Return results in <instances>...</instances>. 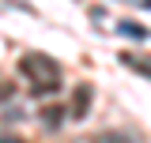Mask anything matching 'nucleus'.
Returning <instances> with one entry per match:
<instances>
[{
	"instance_id": "nucleus-2",
	"label": "nucleus",
	"mask_w": 151,
	"mask_h": 143,
	"mask_svg": "<svg viewBox=\"0 0 151 143\" xmlns=\"http://www.w3.org/2000/svg\"><path fill=\"white\" fill-rule=\"evenodd\" d=\"M91 98H94V87L91 83H79L76 94H72V106H68V117H72V121H83V117L91 113Z\"/></svg>"
},
{
	"instance_id": "nucleus-5",
	"label": "nucleus",
	"mask_w": 151,
	"mask_h": 143,
	"mask_svg": "<svg viewBox=\"0 0 151 143\" xmlns=\"http://www.w3.org/2000/svg\"><path fill=\"white\" fill-rule=\"evenodd\" d=\"M121 34H129V38H151V30L140 26V23H129V19H125V23H121Z\"/></svg>"
},
{
	"instance_id": "nucleus-3",
	"label": "nucleus",
	"mask_w": 151,
	"mask_h": 143,
	"mask_svg": "<svg viewBox=\"0 0 151 143\" xmlns=\"http://www.w3.org/2000/svg\"><path fill=\"white\" fill-rule=\"evenodd\" d=\"M91 143H140L136 136H129V132H98Z\"/></svg>"
},
{
	"instance_id": "nucleus-7",
	"label": "nucleus",
	"mask_w": 151,
	"mask_h": 143,
	"mask_svg": "<svg viewBox=\"0 0 151 143\" xmlns=\"http://www.w3.org/2000/svg\"><path fill=\"white\" fill-rule=\"evenodd\" d=\"M0 143H23V139H19L15 132H4V136H0Z\"/></svg>"
},
{
	"instance_id": "nucleus-4",
	"label": "nucleus",
	"mask_w": 151,
	"mask_h": 143,
	"mask_svg": "<svg viewBox=\"0 0 151 143\" xmlns=\"http://www.w3.org/2000/svg\"><path fill=\"white\" fill-rule=\"evenodd\" d=\"M60 117H64V113H60L57 106L42 109V124H45V132H57V124H60Z\"/></svg>"
},
{
	"instance_id": "nucleus-1",
	"label": "nucleus",
	"mask_w": 151,
	"mask_h": 143,
	"mask_svg": "<svg viewBox=\"0 0 151 143\" xmlns=\"http://www.w3.org/2000/svg\"><path fill=\"white\" fill-rule=\"evenodd\" d=\"M19 72L27 79H38V83H57V75H60L57 60H49V56H42V53H27L19 60Z\"/></svg>"
},
{
	"instance_id": "nucleus-6",
	"label": "nucleus",
	"mask_w": 151,
	"mask_h": 143,
	"mask_svg": "<svg viewBox=\"0 0 151 143\" xmlns=\"http://www.w3.org/2000/svg\"><path fill=\"white\" fill-rule=\"evenodd\" d=\"M121 60H125L129 68H136V72H140V75H147V79H151V64H140V60H136V56H129V53L121 56Z\"/></svg>"
}]
</instances>
